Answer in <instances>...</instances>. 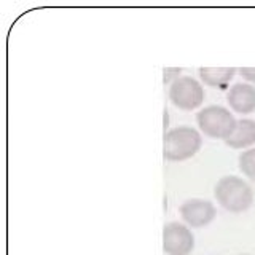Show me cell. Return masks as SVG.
<instances>
[{
  "label": "cell",
  "mask_w": 255,
  "mask_h": 255,
  "mask_svg": "<svg viewBox=\"0 0 255 255\" xmlns=\"http://www.w3.org/2000/svg\"><path fill=\"white\" fill-rule=\"evenodd\" d=\"M214 195L217 203L228 212H246L254 203L252 187L238 175H225L215 183Z\"/></svg>",
  "instance_id": "1"
},
{
  "label": "cell",
  "mask_w": 255,
  "mask_h": 255,
  "mask_svg": "<svg viewBox=\"0 0 255 255\" xmlns=\"http://www.w3.org/2000/svg\"><path fill=\"white\" fill-rule=\"evenodd\" d=\"M203 145V137L196 128L177 126L164 135V158L169 161H185L193 158Z\"/></svg>",
  "instance_id": "2"
},
{
  "label": "cell",
  "mask_w": 255,
  "mask_h": 255,
  "mask_svg": "<svg viewBox=\"0 0 255 255\" xmlns=\"http://www.w3.org/2000/svg\"><path fill=\"white\" fill-rule=\"evenodd\" d=\"M238 120L223 106H207L196 114V123L199 131L212 139L225 140L233 132Z\"/></svg>",
  "instance_id": "3"
},
{
  "label": "cell",
  "mask_w": 255,
  "mask_h": 255,
  "mask_svg": "<svg viewBox=\"0 0 255 255\" xmlns=\"http://www.w3.org/2000/svg\"><path fill=\"white\" fill-rule=\"evenodd\" d=\"M204 98L206 93L203 83L195 77L182 75L169 86V101L182 110H195L201 107Z\"/></svg>",
  "instance_id": "4"
},
{
  "label": "cell",
  "mask_w": 255,
  "mask_h": 255,
  "mask_svg": "<svg viewBox=\"0 0 255 255\" xmlns=\"http://www.w3.org/2000/svg\"><path fill=\"white\" fill-rule=\"evenodd\" d=\"M195 249V236L188 225L169 222L163 228V251L167 255H190Z\"/></svg>",
  "instance_id": "5"
},
{
  "label": "cell",
  "mask_w": 255,
  "mask_h": 255,
  "mask_svg": "<svg viewBox=\"0 0 255 255\" xmlns=\"http://www.w3.org/2000/svg\"><path fill=\"white\" fill-rule=\"evenodd\" d=\"M180 217L190 228H204L215 220V206L209 199L190 198L180 204Z\"/></svg>",
  "instance_id": "6"
},
{
  "label": "cell",
  "mask_w": 255,
  "mask_h": 255,
  "mask_svg": "<svg viewBox=\"0 0 255 255\" xmlns=\"http://www.w3.org/2000/svg\"><path fill=\"white\" fill-rule=\"evenodd\" d=\"M228 106L239 115L255 112V86L251 83H235L227 93Z\"/></svg>",
  "instance_id": "7"
},
{
  "label": "cell",
  "mask_w": 255,
  "mask_h": 255,
  "mask_svg": "<svg viewBox=\"0 0 255 255\" xmlns=\"http://www.w3.org/2000/svg\"><path fill=\"white\" fill-rule=\"evenodd\" d=\"M225 143L231 148H252L255 143V120L241 118L236 122L233 132L225 139Z\"/></svg>",
  "instance_id": "8"
},
{
  "label": "cell",
  "mask_w": 255,
  "mask_h": 255,
  "mask_svg": "<svg viewBox=\"0 0 255 255\" xmlns=\"http://www.w3.org/2000/svg\"><path fill=\"white\" fill-rule=\"evenodd\" d=\"M199 80L203 85L215 88V90H227L231 80L236 75L235 67H201L198 70Z\"/></svg>",
  "instance_id": "9"
},
{
  "label": "cell",
  "mask_w": 255,
  "mask_h": 255,
  "mask_svg": "<svg viewBox=\"0 0 255 255\" xmlns=\"http://www.w3.org/2000/svg\"><path fill=\"white\" fill-rule=\"evenodd\" d=\"M239 169L247 179L255 180V147L244 150L238 159Z\"/></svg>",
  "instance_id": "10"
},
{
  "label": "cell",
  "mask_w": 255,
  "mask_h": 255,
  "mask_svg": "<svg viewBox=\"0 0 255 255\" xmlns=\"http://www.w3.org/2000/svg\"><path fill=\"white\" fill-rule=\"evenodd\" d=\"M180 72H182V69H179V67H172V69H164L163 70V83H166V85H172L175 80H177L179 77H182L180 75Z\"/></svg>",
  "instance_id": "11"
},
{
  "label": "cell",
  "mask_w": 255,
  "mask_h": 255,
  "mask_svg": "<svg viewBox=\"0 0 255 255\" xmlns=\"http://www.w3.org/2000/svg\"><path fill=\"white\" fill-rule=\"evenodd\" d=\"M239 74L247 83H255V67H241Z\"/></svg>",
  "instance_id": "12"
},
{
  "label": "cell",
  "mask_w": 255,
  "mask_h": 255,
  "mask_svg": "<svg viewBox=\"0 0 255 255\" xmlns=\"http://www.w3.org/2000/svg\"><path fill=\"white\" fill-rule=\"evenodd\" d=\"M239 255H251V254H239Z\"/></svg>",
  "instance_id": "13"
}]
</instances>
